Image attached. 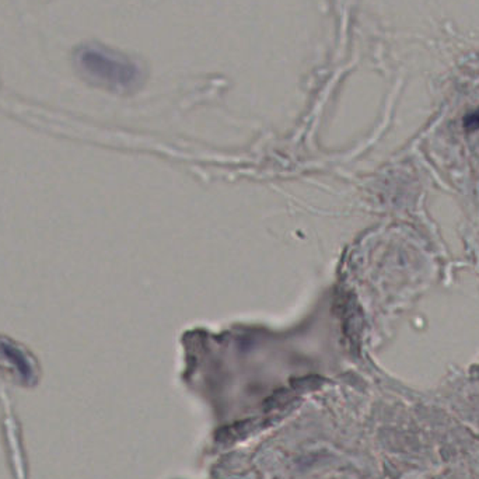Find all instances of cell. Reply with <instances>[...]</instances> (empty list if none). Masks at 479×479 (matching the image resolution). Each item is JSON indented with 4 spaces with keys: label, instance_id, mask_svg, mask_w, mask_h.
<instances>
[{
    "label": "cell",
    "instance_id": "1",
    "mask_svg": "<svg viewBox=\"0 0 479 479\" xmlns=\"http://www.w3.org/2000/svg\"><path fill=\"white\" fill-rule=\"evenodd\" d=\"M76 59L88 77L114 88H131L140 77V69L135 62L102 46H82Z\"/></svg>",
    "mask_w": 479,
    "mask_h": 479
},
{
    "label": "cell",
    "instance_id": "2",
    "mask_svg": "<svg viewBox=\"0 0 479 479\" xmlns=\"http://www.w3.org/2000/svg\"><path fill=\"white\" fill-rule=\"evenodd\" d=\"M2 352L15 364V367L19 370V373L26 380H28L31 377V373H32L31 366L20 349H17L16 346H13L10 344H2Z\"/></svg>",
    "mask_w": 479,
    "mask_h": 479
},
{
    "label": "cell",
    "instance_id": "3",
    "mask_svg": "<svg viewBox=\"0 0 479 479\" xmlns=\"http://www.w3.org/2000/svg\"><path fill=\"white\" fill-rule=\"evenodd\" d=\"M464 128L468 132L479 131V109H476L472 113L465 115V118H464Z\"/></svg>",
    "mask_w": 479,
    "mask_h": 479
}]
</instances>
